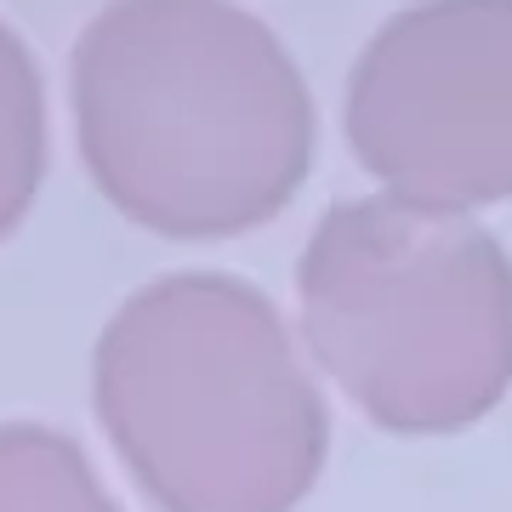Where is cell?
<instances>
[{
    "label": "cell",
    "instance_id": "cell-2",
    "mask_svg": "<svg viewBox=\"0 0 512 512\" xmlns=\"http://www.w3.org/2000/svg\"><path fill=\"white\" fill-rule=\"evenodd\" d=\"M92 416L160 512H296L330 456L296 319L228 268H171L103 319Z\"/></svg>",
    "mask_w": 512,
    "mask_h": 512
},
{
    "label": "cell",
    "instance_id": "cell-6",
    "mask_svg": "<svg viewBox=\"0 0 512 512\" xmlns=\"http://www.w3.org/2000/svg\"><path fill=\"white\" fill-rule=\"evenodd\" d=\"M52 165V103L29 40L0 18V239H12Z\"/></svg>",
    "mask_w": 512,
    "mask_h": 512
},
{
    "label": "cell",
    "instance_id": "cell-4",
    "mask_svg": "<svg viewBox=\"0 0 512 512\" xmlns=\"http://www.w3.org/2000/svg\"><path fill=\"white\" fill-rule=\"evenodd\" d=\"M342 137L376 194L433 211L512 200V0H404L359 46Z\"/></svg>",
    "mask_w": 512,
    "mask_h": 512
},
{
    "label": "cell",
    "instance_id": "cell-1",
    "mask_svg": "<svg viewBox=\"0 0 512 512\" xmlns=\"http://www.w3.org/2000/svg\"><path fill=\"white\" fill-rule=\"evenodd\" d=\"M69 126L103 205L183 245L268 228L319 148L308 74L239 0H103L69 46Z\"/></svg>",
    "mask_w": 512,
    "mask_h": 512
},
{
    "label": "cell",
    "instance_id": "cell-5",
    "mask_svg": "<svg viewBox=\"0 0 512 512\" xmlns=\"http://www.w3.org/2000/svg\"><path fill=\"white\" fill-rule=\"evenodd\" d=\"M0 512H126L86 444L52 421H0Z\"/></svg>",
    "mask_w": 512,
    "mask_h": 512
},
{
    "label": "cell",
    "instance_id": "cell-3",
    "mask_svg": "<svg viewBox=\"0 0 512 512\" xmlns=\"http://www.w3.org/2000/svg\"><path fill=\"white\" fill-rule=\"evenodd\" d=\"M296 336L370 427H478L512 393V251L467 211L336 200L296 251Z\"/></svg>",
    "mask_w": 512,
    "mask_h": 512
}]
</instances>
